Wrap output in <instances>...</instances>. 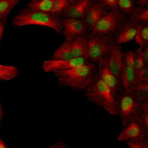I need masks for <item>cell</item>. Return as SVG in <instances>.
I'll list each match as a JSON object with an SVG mask.
<instances>
[{"label": "cell", "mask_w": 148, "mask_h": 148, "mask_svg": "<svg viewBox=\"0 0 148 148\" xmlns=\"http://www.w3.org/2000/svg\"><path fill=\"white\" fill-rule=\"evenodd\" d=\"M95 73L96 64L88 62L78 67L56 71L54 74L61 85L75 90H84L91 82Z\"/></svg>", "instance_id": "1"}, {"label": "cell", "mask_w": 148, "mask_h": 148, "mask_svg": "<svg viewBox=\"0 0 148 148\" xmlns=\"http://www.w3.org/2000/svg\"><path fill=\"white\" fill-rule=\"evenodd\" d=\"M62 17L49 12H43L28 7L20 10L12 18V24L15 27L27 25H39L54 29L57 33H62Z\"/></svg>", "instance_id": "2"}, {"label": "cell", "mask_w": 148, "mask_h": 148, "mask_svg": "<svg viewBox=\"0 0 148 148\" xmlns=\"http://www.w3.org/2000/svg\"><path fill=\"white\" fill-rule=\"evenodd\" d=\"M84 93L91 102L103 108L110 114L117 115L116 97L96 74L89 85L84 89Z\"/></svg>", "instance_id": "3"}, {"label": "cell", "mask_w": 148, "mask_h": 148, "mask_svg": "<svg viewBox=\"0 0 148 148\" xmlns=\"http://www.w3.org/2000/svg\"><path fill=\"white\" fill-rule=\"evenodd\" d=\"M86 37L88 40V59L89 62L95 64L108 58L115 45L113 35L90 32Z\"/></svg>", "instance_id": "4"}, {"label": "cell", "mask_w": 148, "mask_h": 148, "mask_svg": "<svg viewBox=\"0 0 148 148\" xmlns=\"http://www.w3.org/2000/svg\"><path fill=\"white\" fill-rule=\"evenodd\" d=\"M117 114H119L122 126L138 119L140 113L141 102L138 101L132 92L121 90L116 97Z\"/></svg>", "instance_id": "5"}, {"label": "cell", "mask_w": 148, "mask_h": 148, "mask_svg": "<svg viewBox=\"0 0 148 148\" xmlns=\"http://www.w3.org/2000/svg\"><path fill=\"white\" fill-rule=\"evenodd\" d=\"M127 18V16L122 13L120 10H109L98 21L91 32L114 36Z\"/></svg>", "instance_id": "6"}, {"label": "cell", "mask_w": 148, "mask_h": 148, "mask_svg": "<svg viewBox=\"0 0 148 148\" xmlns=\"http://www.w3.org/2000/svg\"><path fill=\"white\" fill-rule=\"evenodd\" d=\"M121 90L132 92L136 85V70L134 62V52L128 51L123 54V64L121 72Z\"/></svg>", "instance_id": "7"}, {"label": "cell", "mask_w": 148, "mask_h": 148, "mask_svg": "<svg viewBox=\"0 0 148 148\" xmlns=\"http://www.w3.org/2000/svg\"><path fill=\"white\" fill-rule=\"evenodd\" d=\"M147 130L138 119L134 120L123 126V129L117 136V140L120 142H127L147 139Z\"/></svg>", "instance_id": "8"}, {"label": "cell", "mask_w": 148, "mask_h": 148, "mask_svg": "<svg viewBox=\"0 0 148 148\" xmlns=\"http://www.w3.org/2000/svg\"><path fill=\"white\" fill-rule=\"evenodd\" d=\"M62 32L64 36V40L71 41L76 37L87 36L88 29L82 19L62 17Z\"/></svg>", "instance_id": "9"}, {"label": "cell", "mask_w": 148, "mask_h": 148, "mask_svg": "<svg viewBox=\"0 0 148 148\" xmlns=\"http://www.w3.org/2000/svg\"><path fill=\"white\" fill-rule=\"evenodd\" d=\"M100 79L108 87V88L111 90L113 95L117 97L119 92L121 90V80L117 78L114 73L109 69L108 63H107V58L101 60L98 63H96V73H95Z\"/></svg>", "instance_id": "10"}, {"label": "cell", "mask_w": 148, "mask_h": 148, "mask_svg": "<svg viewBox=\"0 0 148 148\" xmlns=\"http://www.w3.org/2000/svg\"><path fill=\"white\" fill-rule=\"evenodd\" d=\"M89 61L84 58H72L69 60H56L49 59L42 62V68L45 73H55L56 71H62L75 67L81 66L84 63L88 62Z\"/></svg>", "instance_id": "11"}, {"label": "cell", "mask_w": 148, "mask_h": 148, "mask_svg": "<svg viewBox=\"0 0 148 148\" xmlns=\"http://www.w3.org/2000/svg\"><path fill=\"white\" fill-rule=\"evenodd\" d=\"M139 25V23L127 17L114 35L115 44L120 46L133 41L136 35Z\"/></svg>", "instance_id": "12"}, {"label": "cell", "mask_w": 148, "mask_h": 148, "mask_svg": "<svg viewBox=\"0 0 148 148\" xmlns=\"http://www.w3.org/2000/svg\"><path fill=\"white\" fill-rule=\"evenodd\" d=\"M109 10L105 5L94 1V3L89 6L88 10L86 12L84 18L82 19L86 24L88 31H92L98 21Z\"/></svg>", "instance_id": "13"}, {"label": "cell", "mask_w": 148, "mask_h": 148, "mask_svg": "<svg viewBox=\"0 0 148 148\" xmlns=\"http://www.w3.org/2000/svg\"><path fill=\"white\" fill-rule=\"evenodd\" d=\"M123 52L118 45H114L107 58V63L114 75L121 80V72L123 64Z\"/></svg>", "instance_id": "14"}, {"label": "cell", "mask_w": 148, "mask_h": 148, "mask_svg": "<svg viewBox=\"0 0 148 148\" xmlns=\"http://www.w3.org/2000/svg\"><path fill=\"white\" fill-rule=\"evenodd\" d=\"M95 0H74L64 17L83 19L89 6Z\"/></svg>", "instance_id": "15"}, {"label": "cell", "mask_w": 148, "mask_h": 148, "mask_svg": "<svg viewBox=\"0 0 148 148\" xmlns=\"http://www.w3.org/2000/svg\"><path fill=\"white\" fill-rule=\"evenodd\" d=\"M70 48L73 58L88 59V40L86 36L76 37L70 41Z\"/></svg>", "instance_id": "16"}, {"label": "cell", "mask_w": 148, "mask_h": 148, "mask_svg": "<svg viewBox=\"0 0 148 148\" xmlns=\"http://www.w3.org/2000/svg\"><path fill=\"white\" fill-rule=\"evenodd\" d=\"M73 56L71 53L70 41L64 40V42L53 52L52 59L56 60H69L72 59Z\"/></svg>", "instance_id": "17"}, {"label": "cell", "mask_w": 148, "mask_h": 148, "mask_svg": "<svg viewBox=\"0 0 148 148\" xmlns=\"http://www.w3.org/2000/svg\"><path fill=\"white\" fill-rule=\"evenodd\" d=\"M131 20L139 24H148V8L147 6L140 7L136 6L133 12L127 16Z\"/></svg>", "instance_id": "18"}, {"label": "cell", "mask_w": 148, "mask_h": 148, "mask_svg": "<svg viewBox=\"0 0 148 148\" xmlns=\"http://www.w3.org/2000/svg\"><path fill=\"white\" fill-rule=\"evenodd\" d=\"M73 1L74 0H54L50 13L64 17Z\"/></svg>", "instance_id": "19"}, {"label": "cell", "mask_w": 148, "mask_h": 148, "mask_svg": "<svg viewBox=\"0 0 148 148\" xmlns=\"http://www.w3.org/2000/svg\"><path fill=\"white\" fill-rule=\"evenodd\" d=\"M20 0H0V20L7 22L10 13Z\"/></svg>", "instance_id": "20"}, {"label": "cell", "mask_w": 148, "mask_h": 148, "mask_svg": "<svg viewBox=\"0 0 148 148\" xmlns=\"http://www.w3.org/2000/svg\"><path fill=\"white\" fill-rule=\"evenodd\" d=\"M53 2L54 0H30L27 3V7L29 9L50 13Z\"/></svg>", "instance_id": "21"}, {"label": "cell", "mask_w": 148, "mask_h": 148, "mask_svg": "<svg viewBox=\"0 0 148 148\" xmlns=\"http://www.w3.org/2000/svg\"><path fill=\"white\" fill-rule=\"evenodd\" d=\"M140 47L148 45V24H140L134 39Z\"/></svg>", "instance_id": "22"}, {"label": "cell", "mask_w": 148, "mask_h": 148, "mask_svg": "<svg viewBox=\"0 0 148 148\" xmlns=\"http://www.w3.org/2000/svg\"><path fill=\"white\" fill-rule=\"evenodd\" d=\"M18 75V69L12 65H3L0 63V80L10 81Z\"/></svg>", "instance_id": "23"}, {"label": "cell", "mask_w": 148, "mask_h": 148, "mask_svg": "<svg viewBox=\"0 0 148 148\" xmlns=\"http://www.w3.org/2000/svg\"><path fill=\"white\" fill-rule=\"evenodd\" d=\"M132 93L140 102L148 99V82L136 83Z\"/></svg>", "instance_id": "24"}, {"label": "cell", "mask_w": 148, "mask_h": 148, "mask_svg": "<svg viewBox=\"0 0 148 148\" xmlns=\"http://www.w3.org/2000/svg\"><path fill=\"white\" fill-rule=\"evenodd\" d=\"M134 68L136 73L142 69L144 67L148 66V63L146 62L144 56H143V47H138V49L134 52Z\"/></svg>", "instance_id": "25"}, {"label": "cell", "mask_w": 148, "mask_h": 148, "mask_svg": "<svg viewBox=\"0 0 148 148\" xmlns=\"http://www.w3.org/2000/svg\"><path fill=\"white\" fill-rule=\"evenodd\" d=\"M118 10H120L126 16H129L134 8L137 6L135 0H117Z\"/></svg>", "instance_id": "26"}, {"label": "cell", "mask_w": 148, "mask_h": 148, "mask_svg": "<svg viewBox=\"0 0 148 148\" xmlns=\"http://www.w3.org/2000/svg\"><path fill=\"white\" fill-rule=\"evenodd\" d=\"M140 82H148V66L144 67L136 73V83Z\"/></svg>", "instance_id": "27"}, {"label": "cell", "mask_w": 148, "mask_h": 148, "mask_svg": "<svg viewBox=\"0 0 148 148\" xmlns=\"http://www.w3.org/2000/svg\"><path fill=\"white\" fill-rule=\"evenodd\" d=\"M127 144L129 148H148V138L142 140L127 141Z\"/></svg>", "instance_id": "28"}, {"label": "cell", "mask_w": 148, "mask_h": 148, "mask_svg": "<svg viewBox=\"0 0 148 148\" xmlns=\"http://www.w3.org/2000/svg\"><path fill=\"white\" fill-rule=\"evenodd\" d=\"M95 2H98L103 5H105L109 10H114L118 9L117 5V0H95Z\"/></svg>", "instance_id": "29"}, {"label": "cell", "mask_w": 148, "mask_h": 148, "mask_svg": "<svg viewBox=\"0 0 148 148\" xmlns=\"http://www.w3.org/2000/svg\"><path fill=\"white\" fill-rule=\"evenodd\" d=\"M45 148H69L64 142H57L50 147H48Z\"/></svg>", "instance_id": "30"}, {"label": "cell", "mask_w": 148, "mask_h": 148, "mask_svg": "<svg viewBox=\"0 0 148 148\" xmlns=\"http://www.w3.org/2000/svg\"><path fill=\"white\" fill-rule=\"evenodd\" d=\"M136 5L140 7H145L148 5V0H135Z\"/></svg>", "instance_id": "31"}, {"label": "cell", "mask_w": 148, "mask_h": 148, "mask_svg": "<svg viewBox=\"0 0 148 148\" xmlns=\"http://www.w3.org/2000/svg\"><path fill=\"white\" fill-rule=\"evenodd\" d=\"M4 28H5L4 23H3V21L0 20V42H1V40H2V38H3V33H4Z\"/></svg>", "instance_id": "32"}, {"label": "cell", "mask_w": 148, "mask_h": 148, "mask_svg": "<svg viewBox=\"0 0 148 148\" xmlns=\"http://www.w3.org/2000/svg\"><path fill=\"white\" fill-rule=\"evenodd\" d=\"M3 117V109L2 104H1V102H0V128H1V124H2Z\"/></svg>", "instance_id": "33"}, {"label": "cell", "mask_w": 148, "mask_h": 148, "mask_svg": "<svg viewBox=\"0 0 148 148\" xmlns=\"http://www.w3.org/2000/svg\"><path fill=\"white\" fill-rule=\"evenodd\" d=\"M0 148H8L5 142H4V140L1 138H0Z\"/></svg>", "instance_id": "34"}]
</instances>
